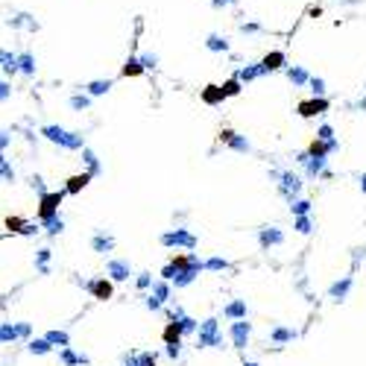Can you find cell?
<instances>
[{
	"label": "cell",
	"instance_id": "cell-24",
	"mask_svg": "<svg viewBox=\"0 0 366 366\" xmlns=\"http://www.w3.org/2000/svg\"><path fill=\"white\" fill-rule=\"evenodd\" d=\"M360 182H363V188H366V176H363V179H360Z\"/></svg>",
	"mask_w": 366,
	"mask_h": 366
},
{
	"label": "cell",
	"instance_id": "cell-19",
	"mask_svg": "<svg viewBox=\"0 0 366 366\" xmlns=\"http://www.w3.org/2000/svg\"><path fill=\"white\" fill-rule=\"evenodd\" d=\"M70 106H73V109H85V106H88V97L76 94V97H70Z\"/></svg>",
	"mask_w": 366,
	"mask_h": 366
},
{
	"label": "cell",
	"instance_id": "cell-2",
	"mask_svg": "<svg viewBox=\"0 0 366 366\" xmlns=\"http://www.w3.org/2000/svg\"><path fill=\"white\" fill-rule=\"evenodd\" d=\"M325 109H328V103L322 100V97H316V94H314V100H302V103H299V115H302V117L322 115Z\"/></svg>",
	"mask_w": 366,
	"mask_h": 366
},
{
	"label": "cell",
	"instance_id": "cell-3",
	"mask_svg": "<svg viewBox=\"0 0 366 366\" xmlns=\"http://www.w3.org/2000/svg\"><path fill=\"white\" fill-rule=\"evenodd\" d=\"M226 97H229V94H226L223 85H205V88H202V103H208V106H220Z\"/></svg>",
	"mask_w": 366,
	"mask_h": 366
},
{
	"label": "cell",
	"instance_id": "cell-12",
	"mask_svg": "<svg viewBox=\"0 0 366 366\" xmlns=\"http://www.w3.org/2000/svg\"><path fill=\"white\" fill-rule=\"evenodd\" d=\"M91 293H94L97 299H109V296H112V287H109V282H94L91 284Z\"/></svg>",
	"mask_w": 366,
	"mask_h": 366
},
{
	"label": "cell",
	"instance_id": "cell-13",
	"mask_svg": "<svg viewBox=\"0 0 366 366\" xmlns=\"http://www.w3.org/2000/svg\"><path fill=\"white\" fill-rule=\"evenodd\" d=\"M18 62H21V70H24V73H35V59H33V53H21V56H18Z\"/></svg>",
	"mask_w": 366,
	"mask_h": 366
},
{
	"label": "cell",
	"instance_id": "cell-23",
	"mask_svg": "<svg viewBox=\"0 0 366 366\" xmlns=\"http://www.w3.org/2000/svg\"><path fill=\"white\" fill-rule=\"evenodd\" d=\"M240 30H243V33H258V30H261V27H258V24H243V27H240Z\"/></svg>",
	"mask_w": 366,
	"mask_h": 366
},
{
	"label": "cell",
	"instance_id": "cell-9",
	"mask_svg": "<svg viewBox=\"0 0 366 366\" xmlns=\"http://www.w3.org/2000/svg\"><path fill=\"white\" fill-rule=\"evenodd\" d=\"M287 79H290L293 85H305V82H311V79H308V73H305V67H299V65L287 67Z\"/></svg>",
	"mask_w": 366,
	"mask_h": 366
},
{
	"label": "cell",
	"instance_id": "cell-21",
	"mask_svg": "<svg viewBox=\"0 0 366 366\" xmlns=\"http://www.w3.org/2000/svg\"><path fill=\"white\" fill-rule=\"evenodd\" d=\"M234 3H237V0H211L214 9H226V6H234Z\"/></svg>",
	"mask_w": 366,
	"mask_h": 366
},
{
	"label": "cell",
	"instance_id": "cell-7",
	"mask_svg": "<svg viewBox=\"0 0 366 366\" xmlns=\"http://www.w3.org/2000/svg\"><path fill=\"white\" fill-rule=\"evenodd\" d=\"M147 67H144V62H141V56L138 59H126V65H123V76H141Z\"/></svg>",
	"mask_w": 366,
	"mask_h": 366
},
{
	"label": "cell",
	"instance_id": "cell-11",
	"mask_svg": "<svg viewBox=\"0 0 366 366\" xmlns=\"http://www.w3.org/2000/svg\"><path fill=\"white\" fill-rule=\"evenodd\" d=\"M109 88H112L109 79H94V82L88 85V94H91V97H100V94H106Z\"/></svg>",
	"mask_w": 366,
	"mask_h": 366
},
{
	"label": "cell",
	"instance_id": "cell-5",
	"mask_svg": "<svg viewBox=\"0 0 366 366\" xmlns=\"http://www.w3.org/2000/svg\"><path fill=\"white\" fill-rule=\"evenodd\" d=\"M59 202H62V194H44V200H41V217H44V220L53 217Z\"/></svg>",
	"mask_w": 366,
	"mask_h": 366
},
{
	"label": "cell",
	"instance_id": "cell-20",
	"mask_svg": "<svg viewBox=\"0 0 366 366\" xmlns=\"http://www.w3.org/2000/svg\"><path fill=\"white\" fill-rule=\"evenodd\" d=\"M311 88H314V94H316V97H322V91H325V82L314 76V79H311Z\"/></svg>",
	"mask_w": 366,
	"mask_h": 366
},
{
	"label": "cell",
	"instance_id": "cell-18",
	"mask_svg": "<svg viewBox=\"0 0 366 366\" xmlns=\"http://www.w3.org/2000/svg\"><path fill=\"white\" fill-rule=\"evenodd\" d=\"M141 62H144V67H155V65H158V56H155V53H144V56H141Z\"/></svg>",
	"mask_w": 366,
	"mask_h": 366
},
{
	"label": "cell",
	"instance_id": "cell-16",
	"mask_svg": "<svg viewBox=\"0 0 366 366\" xmlns=\"http://www.w3.org/2000/svg\"><path fill=\"white\" fill-rule=\"evenodd\" d=\"M223 88H226V94H229V97L240 94V76H234V79H229V82H223Z\"/></svg>",
	"mask_w": 366,
	"mask_h": 366
},
{
	"label": "cell",
	"instance_id": "cell-6",
	"mask_svg": "<svg viewBox=\"0 0 366 366\" xmlns=\"http://www.w3.org/2000/svg\"><path fill=\"white\" fill-rule=\"evenodd\" d=\"M205 47H208L211 53H226V50H229V41H226V35L211 33L208 38H205Z\"/></svg>",
	"mask_w": 366,
	"mask_h": 366
},
{
	"label": "cell",
	"instance_id": "cell-14",
	"mask_svg": "<svg viewBox=\"0 0 366 366\" xmlns=\"http://www.w3.org/2000/svg\"><path fill=\"white\" fill-rule=\"evenodd\" d=\"M179 334H182V328H179L176 322H170V325L164 328V340L170 343V346H176V343H179Z\"/></svg>",
	"mask_w": 366,
	"mask_h": 366
},
{
	"label": "cell",
	"instance_id": "cell-8",
	"mask_svg": "<svg viewBox=\"0 0 366 366\" xmlns=\"http://www.w3.org/2000/svg\"><path fill=\"white\" fill-rule=\"evenodd\" d=\"M0 62H3V70H6V73H18V70H21V62H18V56H12L9 50L0 53Z\"/></svg>",
	"mask_w": 366,
	"mask_h": 366
},
{
	"label": "cell",
	"instance_id": "cell-1",
	"mask_svg": "<svg viewBox=\"0 0 366 366\" xmlns=\"http://www.w3.org/2000/svg\"><path fill=\"white\" fill-rule=\"evenodd\" d=\"M41 132L47 135L50 141L62 144V147H70V150H79V147H82V135H76V132H65L62 126H44Z\"/></svg>",
	"mask_w": 366,
	"mask_h": 366
},
{
	"label": "cell",
	"instance_id": "cell-4",
	"mask_svg": "<svg viewBox=\"0 0 366 366\" xmlns=\"http://www.w3.org/2000/svg\"><path fill=\"white\" fill-rule=\"evenodd\" d=\"M287 65V56H284L282 50H272L266 53L264 59H261V67H264V73H269V70H279V67Z\"/></svg>",
	"mask_w": 366,
	"mask_h": 366
},
{
	"label": "cell",
	"instance_id": "cell-15",
	"mask_svg": "<svg viewBox=\"0 0 366 366\" xmlns=\"http://www.w3.org/2000/svg\"><path fill=\"white\" fill-rule=\"evenodd\" d=\"M85 185H88V176H70V179H67V191H70V194H76V191H82Z\"/></svg>",
	"mask_w": 366,
	"mask_h": 366
},
{
	"label": "cell",
	"instance_id": "cell-17",
	"mask_svg": "<svg viewBox=\"0 0 366 366\" xmlns=\"http://www.w3.org/2000/svg\"><path fill=\"white\" fill-rule=\"evenodd\" d=\"M21 226H24V220H21V217H9V220H6V229H12V232H24Z\"/></svg>",
	"mask_w": 366,
	"mask_h": 366
},
{
	"label": "cell",
	"instance_id": "cell-22",
	"mask_svg": "<svg viewBox=\"0 0 366 366\" xmlns=\"http://www.w3.org/2000/svg\"><path fill=\"white\" fill-rule=\"evenodd\" d=\"M316 138H322V141H334V135H331V126H322Z\"/></svg>",
	"mask_w": 366,
	"mask_h": 366
},
{
	"label": "cell",
	"instance_id": "cell-10",
	"mask_svg": "<svg viewBox=\"0 0 366 366\" xmlns=\"http://www.w3.org/2000/svg\"><path fill=\"white\" fill-rule=\"evenodd\" d=\"M264 73V67L261 65H249V67H243V70H237V76H240V82H252L255 76H261Z\"/></svg>",
	"mask_w": 366,
	"mask_h": 366
}]
</instances>
